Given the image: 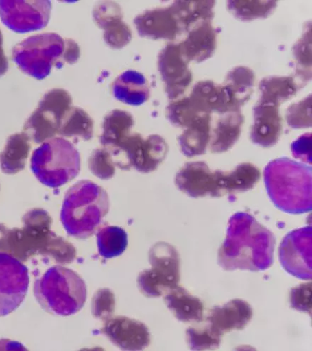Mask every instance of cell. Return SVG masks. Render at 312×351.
I'll return each mask as SVG.
<instances>
[{"mask_svg": "<svg viewBox=\"0 0 312 351\" xmlns=\"http://www.w3.org/2000/svg\"><path fill=\"white\" fill-rule=\"evenodd\" d=\"M276 238L252 215L237 213L228 221L226 239L218 252L224 270L259 272L274 263Z\"/></svg>", "mask_w": 312, "mask_h": 351, "instance_id": "1", "label": "cell"}, {"mask_svg": "<svg viewBox=\"0 0 312 351\" xmlns=\"http://www.w3.org/2000/svg\"><path fill=\"white\" fill-rule=\"evenodd\" d=\"M260 170L243 162L231 171H213L204 162H187L177 173L178 190L193 198L221 197L252 190L261 179Z\"/></svg>", "mask_w": 312, "mask_h": 351, "instance_id": "2", "label": "cell"}, {"mask_svg": "<svg viewBox=\"0 0 312 351\" xmlns=\"http://www.w3.org/2000/svg\"><path fill=\"white\" fill-rule=\"evenodd\" d=\"M265 188L270 199L281 211L293 215L312 208V169L287 158L276 159L264 171Z\"/></svg>", "mask_w": 312, "mask_h": 351, "instance_id": "3", "label": "cell"}, {"mask_svg": "<svg viewBox=\"0 0 312 351\" xmlns=\"http://www.w3.org/2000/svg\"><path fill=\"white\" fill-rule=\"evenodd\" d=\"M80 56L79 45L56 33L29 36L13 49L12 60L19 69L37 80L49 76L53 68L74 64Z\"/></svg>", "mask_w": 312, "mask_h": 351, "instance_id": "4", "label": "cell"}, {"mask_svg": "<svg viewBox=\"0 0 312 351\" xmlns=\"http://www.w3.org/2000/svg\"><path fill=\"white\" fill-rule=\"evenodd\" d=\"M109 210L110 199L106 191L93 181L83 180L67 191L60 219L70 236L84 239L99 229Z\"/></svg>", "mask_w": 312, "mask_h": 351, "instance_id": "5", "label": "cell"}, {"mask_svg": "<svg viewBox=\"0 0 312 351\" xmlns=\"http://www.w3.org/2000/svg\"><path fill=\"white\" fill-rule=\"evenodd\" d=\"M35 297L48 313L61 317L73 315L87 300V287L75 271L62 266H53L37 279Z\"/></svg>", "mask_w": 312, "mask_h": 351, "instance_id": "6", "label": "cell"}, {"mask_svg": "<svg viewBox=\"0 0 312 351\" xmlns=\"http://www.w3.org/2000/svg\"><path fill=\"white\" fill-rule=\"evenodd\" d=\"M77 149L69 140L55 137L36 149L32 156L31 169L40 183L58 189L75 179L80 171Z\"/></svg>", "mask_w": 312, "mask_h": 351, "instance_id": "7", "label": "cell"}, {"mask_svg": "<svg viewBox=\"0 0 312 351\" xmlns=\"http://www.w3.org/2000/svg\"><path fill=\"white\" fill-rule=\"evenodd\" d=\"M109 151L115 167L121 170L134 169L139 173H149L157 170L167 156L169 147L159 135L145 138L139 133H132L119 146Z\"/></svg>", "mask_w": 312, "mask_h": 351, "instance_id": "8", "label": "cell"}, {"mask_svg": "<svg viewBox=\"0 0 312 351\" xmlns=\"http://www.w3.org/2000/svg\"><path fill=\"white\" fill-rule=\"evenodd\" d=\"M149 260L152 269L139 274L138 287L144 296L159 298L180 282V255L173 245L160 241L151 247Z\"/></svg>", "mask_w": 312, "mask_h": 351, "instance_id": "9", "label": "cell"}, {"mask_svg": "<svg viewBox=\"0 0 312 351\" xmlns=\"http://www.w3.org/2000/svg\"><path fill=\"white\" fill-rule=\"evenodd\" d=\"M72 103V97L66 90H49L27 120L23 132L36 144L57 137L62 121L71 108Z\"/></svg>", "mask_w": 312, "mask_h": 351, "instance_id": "10", "label": "cell"}, {"mask_svg": "<svg viewBox=\"0 0 312 351\" xmlns=\"http://www.w3.org/2000/svg\"><path fill=\"white\" fill-rule=\"evenodd\" d=\"M51 9L52 4L47 0H1L0 19L16 33L36 32L48 25Z\"/></svg>", "mask_w": 312, "mask_h": 351, "instance_id": "11", "label": "cell"}, {"mask_svg": "<svg viewBox=\"0 0 312 351\" xmlns=\"http://www.w3.org/2000/svg\"><path fill=\"white\" fill-rule=\"evenodd\" d=\"M29 285L27 267L14 256L0 252V317L11 314L22 304Z\"/></svg>", "mask_w": 312, "mask_h": 351, "instance_id": "12", "label": "cell"}, {"mask_svg": "<svg viewBox=\"0 0 312 351\" xmlns=\"http://www.w3.org/2000/svg\"><path fill=\"white\" fill-rule=\"evenodd\" d=\"M311 226L290 232L285 237L280 245L279 258L286 272L302 280H311Z\"/></svg>", "mask_w": 312, "mask_h": 351, "instance_id": "13", "label": "cell"}, {"mask_svg": "<svg viewBox=\"0 0 312 351\" xmlns=\"http://www.w3.org/2000/svg\"><path fill=\"white\" fill-rule=\"evenodd\" d=\"M187 60L178 45L170 44L160 53L158 71L165 84V91L171 100L178 99L184 94L193 80Z\"/></svg>", "mask_w": 312, "mask_h": 351, "instance_id": "14", "label": "cell"}, {"mask_svg": "<svg viewBox=\"0 0 312 351\" xmlns=\"http://www.w3.org/2000/svg\"><path fill=\"white\" fill-rule=\"evenodd\" d=\"M101 332L112 343L125 350H141L151 343L148 327L127 317H112L105 322Z\"/></svg>", "mask_w": 312, "mask_h": 351, "instance_id": "15", "label": "cell"}, {"mask_svg": "<svg viewBox=\"0 0 312 351\" xmlns=\"http://www.w3.org/2000/svg\"><path fill=\"white\" fill-rule=\"evenodd\" d=\"M94 22L104 31V40L112 49H120L130 43L132 32L123 21L121 7L114 2H100L93 11Z\"/></svg>", "mask_w": 312, "mask_h": 351, "instance_id": "16", "label": "cell"}, {"mask_svg": "<svg viewBox=\"0 0 312 351\" xmlns=\"http://www.w3.org/2000/svg\"><path fill=\"white\" fill-rule=\"evenodd\" d=\"M139 36L154 40H175L182 32L170 7L145 11L134 20Z\"/></svg>", "mask_w": 312, "mask_h": 351, "instance_id": "17", "label": "cell"}, {"mask_svg": "<svg viewBox=\"0 0 312 351\" xmlns=\"http://www.w3.org/2000/svg\"><path fill=\"white\" fill-rule=\"evenodd\" d=\"M252 317V306L243 300L235 299L211 309L206 324L222 337L235 330H243Z\"/></svg>", "mask_w": 312, "mask_h": 351, "instance_id": "18", "label": "cell"}, {"mask_svg": "<svg viewBox=\"0 0 312 351\" xmlns=\"http://www.w3.org/2000/svg\"><path fill=\"white\" fill-rule=\"evenodd\" d=\"M280 106L259 100L254 109L252 141L264 148L272 147L278 141L283 130Z\"/></svg>", "mask_w": 312, "mask_h": 351, "instance_id": "19", "label": "cell"}, {"mask_svg": "<svg viewBox=\"0 0 312 351\" xmlns=\"http://www.w3.org/2000/svg\"><path fill=\"white\" fill-rule=\"evenodd\" d=\"M217 38V32L211 23H206L190 31L187 38L178 45L187 60L201 63L214 54Z\"/></svg>", "mask_w": 312, "mask_h": 351, "instance_id": "20", "label": "cell"}, {"mask_svg": "<svg viewBox=\"0 0 312 351\" xmlns=\"http://www.w3.org/2000/svg\"><path fill=\"white\" fill-rule=\"evenodd\" d=\"M115 97L123 104L139 106L147 101L151 96L149 82L136 71H127L118 76L112 86Z\"/></svg>", "mask_w": 312, "mask_h": 351, "instance_id": "21", "label": "cell"}, {"mask_svg": "<svg viewBox=\"0 0 312 351\" xmlns=\"http://www.w3.org/2000/svg\"><path fill=\"white\" fill-rule=\"evenodd\" d=\"M244 117L241 110L219 114L212 129L209 148L212 153H224L231 149L239 140Z\"/></svg>", "mask_w": 312, "mask_h": 351, "instance_id": "22", "label": "cell"}, {"mask_svg": "<svg viewBox=\"0 0 312 351\" xmlns=\"http://www.w3.org/2000/svg\"><path fill=\"white\" fill-rule=\"evenodd\" d=\"M164 300L176 318L182 322H201L203 320L204 305L178 285L164 295Z\"/></svg>", "mask_w": 312, "mask_h": 351, "instance_id": "23", "label": "cell"}, {"mask_svg": "<svg viewBox=\"0 0 312 351\" xmlns=\"http://www.w3.org/2000/svg\"><path fill=\"white\" fill-rule=\"evenodd\" d=\"M212 129V114L202 116L187 128L178 138L183 155L192 158L205 154L209 147Z\"/></svg>", "mask_w": 312, "mask_h": 351, "instance_id": "24", "label": "cell"}, {"mask_svg": "<svg viewBox=\"0 0 312 351\" xmlns=\"http://www.w3.org/2000/svg\"><path fill=\"white\" fill-rule=\"evenodd\" d=\"M215 5V1H177L170 8L182 32H189L201 24L212 22Z\"/></svg>", "mask_w": 312, "mask_h": 351, "instance_id": "25", "label": "cell"}, {"mask_svg": "<svg viewBox=\"0 0 312 351\" xmlns=\"http://www.w3.org/2000/svg\"><path fill=\"white\" fill-rule=\"evenodd\" d=\"M134 126L133 116L127 111L115 110L104 118L99 141L103 147H117L132 134Z\"/></svg>", "mask_w": 312, "mask_h": 351, "instance_id": "26", "label": "cell"}, {"mask_svg": "<svg viewBox=\"0 0 312 351\" xmlns=\"http://www.w3.org/2000/svg\"><path fill=\"white\" fill-rule=\"evenodd\" d=\"M30 151L31 140L25 133L10 136L0 153V169L8 175H15L23 171Z\"/></svg>", "mask_w": 312, "mask_h": 351, "instance_id": "27", "label": "cell"}, {"mask_svg": "<svg viewBox=\"0 0 312 351\" xmlns=\"http://www.w3.org/2000/svg\"><path fill=\"white\" fill-rule=\"evenodd\" d=\"M94 134V121L82 108L72 106L62 119L58 136L64 138L90 141Z\"/></svg>", "mask_w": 312, "mask_h": 351, "instance_id": "28", "label": "cell"}, {"mask_svg": "<svg viewBox=\"0 0 312 351\" xmlns=\"http://www.w3.org/2000/svg\"><path fill=\"white\" fill-rule=\"evenodd\" d=\"M259 90V100L280 106L297 94L298 86L293 77L272 76L260 82Z\"/></svg>", "mask_w": 312, "mask_h": 351, "instance_id": "29", "label": "cell"}, {"mask_svg": "<svg viewBox=\"0 0 312 351\" xmlns=\"http://www.w3.org/2000/svg\"><path fill=\"white\" fill-rule=\"evenodd\" d=\"M97 242L99 255L105 258L121 256L128 245V236L121 227L107 226L99 229Z\"/></svg>", "mask_w": 312, "mask_h": 351, "instance_id": "30", "label": "cell"}, {"mask_svg": "<svg viewBox=\"0 0 312 351\" xmlns=\"http://www.w3.org/2000/svg\"><path fill=\"white\" fill-rule=\"evenodd\" d=\"M206 114L190 95L173 100L167 108L165 115L172 125L179 128H189L200 117Z\"/></svg>", "mask_w": 312, "mask_h": 351, "instance_id": "31", "label": "cell"}, {"mask_svg": "<svg viewBox=\"0 0 312 351\" xmlns=\"http://www.w3.org/2000/svg\"><path fill=\"white\" fill-rule=\"evenodd\" d=\"M255 79L252 69L239 66L228 73L223 86L234 94L243 106L251 99Z\"/></svg>", "mask_w": 312, "mask_h": 351, "instance_id": "32", "label": "cell"}, {"mask_svg": "<svg viewBox=\"0 0 312 351\" xmlns=\"http://www.w3.org/2000/svg\"><path fill=\"white\" fill-rule=\"evenodd\" d=\"M227 8L237 18L243 21H252L265 18L277 8L274 1H228Z\"/></svg>", "mask_w": 312, "mask_h": 351, "instance_id": "33", "label": "cell"}, {"mask_svg": "<svg viewBox=\"0 0 312 351\" xmlns=\"http://www.w3.org/2000/svg\"><path fill=\"white\" fill-rule=\"evenodd\" d=\"M186 336L187 343L194 350L216 349L219 347L221 341V337L213 332L206 324L187 328Z\"/></svg>", "mask_w": 312, "mask_h": 351, "instance_id": "34", "label": "cell"}, {"mask_svg": "<svg viewBox=\"0 0 312 351\" xmlns=\"http://www.w3.org/2000/svg\"><path fill=\"white\" fill-rule=\"evenodd\" d=\"M91 172L101 180H110L116 173V167L110 152L105 147L94 150L89 159Z\"/></svg>", "mask_w": 312, "mask_h": 351, "instance_id": "35", "label": "cell"}, {"mask_svg": "<svg viewBox=\"0 0 312 351\" xmlns=\"http://www.w3.org/2000/svg\"><path fill=\"white\" fill-rule=\"evenodd\" d=\"M311 97L309 95L288 108L286 119L290 128L303 129L311 126Z\"/></svg>", "mask_w": 312, "mask_h": 351, "instance_id": "36", "label": "cell"}, {"mask_svg": "<svg viewBox=\"0 0 312 351\" xmlns=\"http://www.w3.org/2000/svg\"><path fill=\"white\" fill-rule=\"evenodd\" d=\"M115 311V298L108 288L99 289L94 295L92 313L95 318L106 321L111 318Z\"/></svg>", "mask_w": 312, "mask_h": 351, "instance_id": "37", "label": "cell"}, {"mask_svg": "<svg viewBox=\"0 0 312 351\" xmlns=\"http://www.w3.org/2000/svg\"><path fill=\"white\" fill-rule=\"evenodd\" d=\"M311 29L306 32L293 47V55L298 64L303 69H311Z\"/></svg>", "mask_w": 312, "mask_h": 351, "instance_id": "38", "label": "cell"}, {"mask_svg": "<svg viewBox=\"0 0 312 351\" xmlns=\"http://www.w3.org/2000/svg\"><path fill=\"white\" fill-rule=\"evenodd\" d=\"M311 283L303 284L291 291V306L300 312L311 314Z\"/></svg>", "mask_w": 312, "mask_h": 351, "instance_id": "39", "label": "cell"}, {"mask_svg": "<svg viewBox=\"0 0 312 351\" xmlns=\"http://www.w3.org/2000/svg\"><path fill=\"white\" fill-rule=\"evenodd\" d=\"M311 134H305L296 141L292 145V152L295 158L311 163Z\"/></svg>", "mask_w": 312, "mask_h": 351, "instance_id": "40", "label": "cell"}, {"mask_svg": "<svg viewBox=\"0 0 312 351\" xmlns=\"http://www.w3.org/2000/svg\"><path fill=\"white\" fill-rule=\"evenodd\" d=\"M9 63L3 49V36L0 31V77L3 76L8 72Z\"/></svg>", "mask_w": 312, "mask_h": 351, "instance_id": "41", "label": "cell"}]
</instances>
